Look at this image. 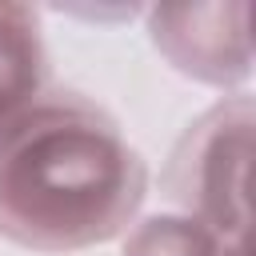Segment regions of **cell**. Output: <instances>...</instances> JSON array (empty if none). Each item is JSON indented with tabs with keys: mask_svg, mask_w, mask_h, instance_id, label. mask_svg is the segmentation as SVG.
Masks as SVG:
<instances>
[{
	"mask_svg": "<svg viewBox=\"0 0 256 256\" xmlns=\"http://www.w3.org/2000/svg\"><path fill=\"white\" fill-rule=\"evenodd\" d=\"M144 28L180 76L244 92L252 76V8L244 0L152 4L144 8Z\"/></svg>",
	"mask_w": 256,
	"mask_h": 256,
	"instance_id": "3957f363",
	"label": "cell"
},
{
	"mask_svg": "<svg viewBox=\"0 0 256 256\" xmlns=\"http://www.w3.org/2000/svg\"><path fill=\"white\" fill-rule=\"evenodd\" d=\"M48 92V48L28 4H0V128Z\"/></svg>",
	"mask_w": 256,
	"mask_h": 256,
	"instance_id": "277c9868",
	"label": "cell"
},
{
	"mask_svg": "<svg viewBox=\"0 0 256 256\" xmlns=\"http://www.w3.org/2000/svg\"><path fill=\"white\" fill-rule=\"evenodd\" d=\"M256 108L248 92H232L204 108L172 148L168 192L176 212L200 220L220 240H248V172H252Z\"/></svg>",
	"mask_w": 256,
	"mask_h": 256,
	"instance_id": "7a4b0ae2",
	"label": "cell"
},
{
	"mask_svg": "<svg viewBox=\"0 0 256 256\" xmlns=\"http://www.w3.org/2000/svg\"><path fill=\"white\" fill-rule=\"evenodd\" d=\"M240 240H220L212 228L184 212H152L144 220H132L124 232L120 256H228Z\"/></svg>",
	"mask_w": 256,
	"mask_h": 256,
	"instance_id": "5b68a950",
	"label": "cell"
},
{
	"mask_svg": "<svg viewBox=\"0 0 256 256\" xmlns=\"http://www.w3.org/2000/svg\"><path fill=\"white\" fill-rule=\"evenodd\" d=\"M148 164L88 96L52 88L0 128V236L32 252H84L132 228Z\"/></svg>",
	"mask_w": 256,
	"mask_h": 256,
	"instance_id": "6da1fadb",
	"label": "cell"
}]
</instances>
